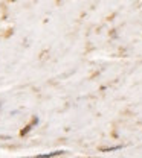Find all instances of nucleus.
I'll use <instances>...</instances> for the list:
<instances>
[{
    "label": "nucleus",
    "instance_id": "nucleus-1",
    "mask_svg": "<svg viewBox=\"0 0 142 158\" xmlns=\"http://www.w3.org/2000/svg\"><path fill=\"white\" fill-rule=\"evenodd\" d=\"M61 152L60 151H57V152H51V154H44V155H38V158H52V157H57V155H60Z\"/></svg>",
    "mask_w": 142,
    "mask_h": 158
}]
</instances>
